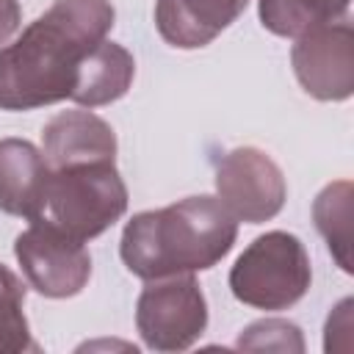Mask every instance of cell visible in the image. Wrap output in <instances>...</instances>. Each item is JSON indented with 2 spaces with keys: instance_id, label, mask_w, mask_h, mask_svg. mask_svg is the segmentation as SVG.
Listing matches in <instances>:
<instances>
[{
  "instance_id": "obj_1",
  "label": "cell",
  "mask_w": 354,
  "mask_h": 354,
  "mask_svg": "<svg viewBox=\"0 0 354 354\" xmlns=\"http://www.w3.org/2000/svg\"><path fill=\"white\" fill-rule=\"evenodd\" d=\"M111 0H55L0 50V108L33 111L69 100L86 55L113 28Z\"/></svg>"
},
{
  "instance_id": "obj_2",
  "label": "cell",
  "mask_w": 354,
  "mask_h": 354,
  "mask_svg": "<svg viewBox=\"0 0 354 354\" xmlns=\"http://www.w3.org/2000/svg\"><path fill=\"white\" fill-rule=\"evenodd\" d=\"M238 218L216 196H185L160 210L133 216L119 254L141 279H163L213 268L235 243Z\"/></svg>"
},
{
  "instance_id": "obj_3",
  "label": "cell",
  "mask_w": 354,
  "mask_h": 354,
  "mask_svg": "<svg viewBox=\"0 0 354 354\" xmlns=\"http://www.w3.org/2000/svg\"><path fill=\"white\" fill-rule=\"evenodd\" d=\"M47 210L77 241L97 238L127 210V188L113 160H86L50 169Z\"/></svg>"
},
{
  "instance_id": "obj_4",
  "label": "cell",
  "mask_w": 354,
  "mask_h": 354,
  "mask_svg": "<svg viewBox=\"0 0 354 354\" xmlns=\"http://www.w3.org/2000/svg\"><path fill=\"white\" fill-rule=\"evenodd\" d=\"M304 243L282 230L254 238L230 271L232 296L254 310H288L310 288Z\"/></svg>"
},
{
  "instance_id": "obj_5",
  "label": "cell",
  "mask_w": 354,
  "mask_h": 354,
  "mask_svg": "<svg viewBox=\"0 0 354 354\" xmlns=\"http://www.w3.org/2000/svg\"><path fill=\"white\" fill-rule=\"evenodd\" d=\"M136 326L155 351H183L207 326V304L194 274L149 279L136 304Z\"/></svg>"
},
{
  "instance_id": "obj_6",
  "label": "cell",
  "mask_w": 354,
  "mask_h": 354,
  "mask_svg": "<svg viewBox=\"0 0 354 354\" xmlns=\"http://www.w3.org/2000/svg\"><path fill=\"white\" fill-rule=\"evenodd\" d=\"M14 254L30 288L47 299H69L80 293L91 277V257L83 241L44 216L30 218V227L17 235Z\"/></svg>"
},
{
  "instance_id": "obj_7",
  "label": "cell",
  "mask_w": 354,
  "mask_h": 354,
  "mask_svg": "<svg viewBox=\"0 0 354 354\" xmlns=\"http://www.w3.org/2000/svg\"><path fill=\"white\" fill-rule=\"evenodd\" d=\"M216 191L224 207L249 224L274 218L285 205L282 169L254 147L230 149L216 166Z\"/></svg>"
},
{
  "instance_id": "obj_8",
  "label": "cell",
  "mask_w": 354,
  "mask_h": 354,
  "mask_svg": "<svg viewBox=\"0 0 354 354\" xmlns=\"http://www.w3.org/2000/svg\"><path fill=\"white\" fill-rule=\"evenodd\" d=\"M293 72L301 88L324 102H340L354 91V33L346 19L318 25L290 50Z\"/></svg>"
},
{
  "instance_id": "obj_9",
  "label": "cell",
  "mask_w": 354,
  "mask_h": 354,
  "mask_svg": "<svg viewBox=\"0 0 354 354\" xmlns=\"http://www.w3.org/2000/svg\"><path fill=\"white\" fill-rule=\"evenodd\" d=\"M50 166L44 155L22 138L0 141V210L8 216L39 218L47 210Z\"/></svg>"
},
{
  "instance_id": "obj_10",
  "label": "cell",
  "mask_w": 354,
  "mask_h": 354,
  "mask_svg": "<svg viewBox=\"0 0 354 354\" xmlns=\"http://www.w3.org/2000/svg\"><path fill=\"white\" fill-rule=\"evenodd\" d=\"M41 155L50 169L86 160H113L116 136L111 124L91 111H64L44 124Z\"/></svg>"
},
{
  "instance_id": "obj_11",
  "label": "cell",
  "mask_w": 354,
  "mask_h": 354,
  "mask_svg": "<svg viewBox=\"0 0 354 354\" xmlns=\"http://www.w3.org/2000/svg\"><path fill=\"white\" fill-rule=\"evenodd\" d=\"M246 3L249 0H158L155 25L171 47L196 50L230 28Z\"/></svg>"
},
{
  "instance_id": "obj_12",
  "label": "cell",
  "mask_w": 354,
  "mask_h": 354,
  "mask_svg": "<svg viewBox=\"0 0 354 354\" xmlns=\"http://www.w3.org/2000/svg\"><path fill=\"white\" fill-rule=\"evenodd\" d=\"M133 75H136L133 55L122 44L102 39L86 55V61L80 66V75H77V83H75V91H72L69 100H75L80 105H88V108L108 105L130 88Z\"/></svg>"
},
{
  "instance_id": "obj_13",
  "label": "cell",
  "mask_w": 354,
  "mask_h": 354,
  "mask_svg": "<svg viewBox=\"0 0 354 354\" xmlns=\"http://www.w3.org/2000/svg\"><path fill=\"white\" fill-rule=\"evenodd\" d=\"M351 0H260V22L277 36L296 39L318 25L337 22Z\"/></svg>"
},
{
  "instance_id": "obj_14",
  "label": "cell",
  "mask_w": 354,
  "mask_h": 354,
  "mask_svg": "<svg viewBox=\"0 0 354 354\" xmlns=\"http://www.w3.org/2000/svg\"><path fill=\"white\" fill-rule=\"evenodd\" d=\"M313 218L318 232L326 238L329 252L340 263L343 271H351V257H348V241H351V183L340 180L326 185L315 205H313Z\"/></svg>"
},
{
  "instance_id": "obj_15",
  "label": "cell",
  "mask_w": 354,
  "mask_h": 354,
  "mask_svg": "<svg viewBox=\"0 0 354 354\" xmlns=\"http://www.w3.org/2000/svg\"><path fill=\"white\" fill-rule=\"evenodd\" d=\"M25 288L22 282L0 263V354L36 351L39 346L30 340L28 318L22 313Z\"/></svg>"
},
{
  "instance_id": "obj_16",
  "label": "cell",
  "mask_w": 354,
  "mask_h": 354,
  "mask_svg": "<svg viewBox=\"0 0 354 354\" xmlns=\"http://www.w3.org/2000/svg\"><path fill=\"white\" fill-rule=\"evenodd\" d=\"M238 348L249 351H304L301 329L282 318H268L246 326L238 337Z\"/></svg>"
},
{
  "instance_id": "obj_17",
  "label": "cell",
  "mask_w": 354,
  "mask_h": 354,
  "mask_svg": "<svg viewBox=\"0 0 354 354\" xmlns=\"http://www.w3.org/2000/svg\"><path fill=\"white\" fill-rule=\"evenodd\" d=\"M19 19H22L19 3L17 0H0V44H6L14 36V30L19 28Z\"/></svg>"
}]
</instances>
